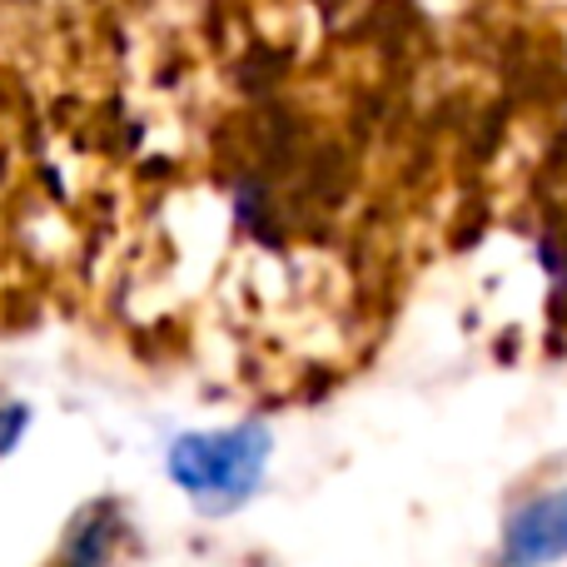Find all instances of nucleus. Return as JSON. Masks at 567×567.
Returning <instances> with one entry per match:
<instances>
[{
    "label": "nucleus",
    "instance_id": "f257e3e1",
    "mask_svg": "<svg viewBox=\"0 0 567 567\" xmlns=\"http://www.w3.org/2000/svg\"><path fill=\"white\" fill-rule=\"evenodd\" d=\"M169 478L195 498L199 513H229L259 488L269 468V429L239 423L225 433H185L169 443Z\"/></svg>",
    "mask_w": 567,
    "mask_h": 567
},
{
    "label": "nucleus",
    "instance_id": "f03ea898",
    "mask_svg": "<svg viewBox=\"0 0 567 567\" xmlns=\"http://www.w3.org/2000/svg\"><path fill=\"white\" fill-rule=\"evenodd\" d=\"M567 558V493H543L528 508L513 513L503 533V563L508 567H548Z\"/></svg>",
    "mask_w": 567,
    "mask_h": 567
},
{
    "label": "nucleus",
    "instance_id": "7ed1b4c3",
    "mask_svg": "<svg viewBox=\"0 0 567 567\" xmlns=\"http://www.w3.org/2000/svg\"><path fill=\"white\" fill-rule=\"evenodd\" d=\"M105 548H110V523L105 513H85L75 528V538H70V567H105Z\"/></svg>",
    "mask_w": 567,
    "mask_h": 567
},
{
    "label": "nucleus",
    "instance_id": "20e7f679",
    "mask_svg": "<svg viewBox=\"0 0 567 567\" xmlns=\"http://www.w3.org/2000/svg\"><path fill=\"white\" fill-rule=\"evenodd\" d=\"M20 429H25V409L20 403H0V453L16 449Z\"/></svg>",
    "mask_w": 567,
    "mask_h": 567
}]
</instances>
